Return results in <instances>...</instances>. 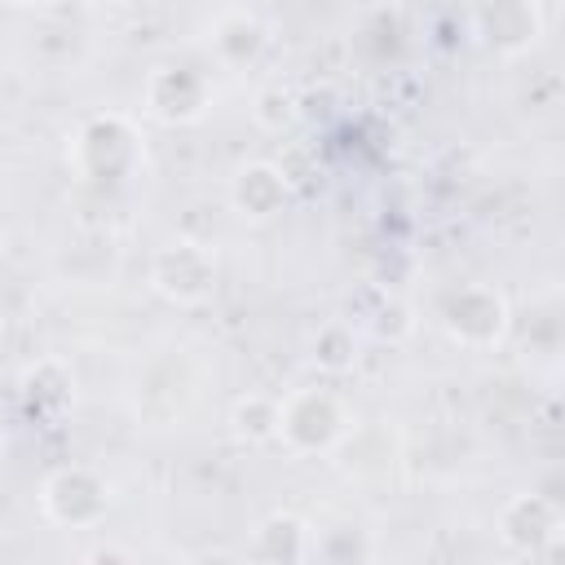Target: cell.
Returning a JSON list of instances; mask_svg holds the SVG:
<instances>
[{"instance_id":"cell-1","label":"cell","mask_w":565,"mask_h":565,"mask_svg":"<svg viewBox=\"0 0 565 565\" xmlns=\"http://www.w3.org/2000/svg\"><path fill=\"white\" fill-rule=\"evenodd\" d=\"M349 433L353 419L331 388H291L278 397V441L291 455H327Z\"/></svg>"},{"instance_id":"cell-2","label":"cell","mask_w":565,"mask_h":565,"mask_svg":"<svg viewBox=\"0 0 565 565\" xmlns=\"http://www.w3.org/2000/svg\"><path fill=\"white\" fill-rule=\"evenodd\" d=\"M141 163V137L124 115H93L75 132V168L84 181H124Z\"/></svg>"},{"instance_id":"cell-3","label":"cell","mask_w":565,"mask_h":565,"mask_svg":"<svg viewBox=\"0 0 565 565\" xmlns=\"http://www.w3.org/2000/svg\"><path fill=\"white\" fill-rule=\"evenodd\" d=\"M40 508L49 521H57L66 530H93L110 512V486L102 472H93L84 463H66L44 477Z\"/></svg>"},{"instance_id":"cell-4","label":"cell","mask_w":565,"mask_h":565,"mask_svg":"<svg viewBox=\"0 0 565 565\" xmlns=\"http://www.w3.org/2000/svg\"><path fill=\"white\" fill-rule=\"evenodd\" d=\"M150 287L172 305H203L216 287V256L194 238H172L150 256Z\"/></svg>"},{"instance_id":"cell-5","label":"cell","mask_w":565,"mask_h":565,"mask_svg":"<svg viewBox=\"0 0 565 565\" xmlns=\"http://www.w3.org/2000/svg\"><path fill=\"white\" fill-rule=\"evenodd\" d=\"M441 327L455 344L490 349L508 331V300L490 282H468L441 300Z\"/></svg>"},{"instance_id":"cell-6","label":"cell","mask_w":565,"mask_h":565,"mask_svg":"<svg viewBox=\"0 0 565 565\" xmlns=\"http://www.w3.org/2000/svg\"><path fill=\"white\" fill-rule=\"evenodd\" d=\"M207 79L203 71H190V66H154L150 79H146V115H154L159 124H194L203 110H207Z\"/></svg>"},{"instance_id":"cell-7","label":"cell","mask_w":565,"mask_h":565,"mask_svg":"<svg viewBox=\"0 0 565 565\" xmlns=\"http://www.w3.org/2000/svg\"><path fill=\"white\" fill-rule=\"evenodd\" d=\"M499 539L521 556L556 552L561 539V508L543 494H516L499 512Z\"/></svg>"},{"instance_id":"cell-8","label":"cell","mask_w":565,"mask_h":565,"mask_svg":"<svg viewBox=\"0 0 565 565\" xmlns=\"http://www.w3.org/2000/svg\"><path fill=\"white\" fill-rule=\"evenodd\" d=\"M291 194V181L278 163L269 159H256V163H243L234 177H230V203L243 221H269L282 212Z\"/></svg>"},{"instance_id":"cell-9","label":"cell","mask_w":565,"mask_h":565,"mask_svg":"<svg viewBox=\"0 0 565 565\" xmlns=\"http://www.w3.org/2000/svg\"><path fill=\"white\" fill-rule=\"evenodd\" d=\"M22 397L35 415H62L75 402V371L62 358H40L22 371Z\"/></svg>"},{"instance_id":"cell-10","label":"cell","mask_w":565,"mask_h":565,"mask_svg":"<svg viewBox=\"0 0 565 565\" xmlns=\"http://www.w3.org/2000/svg\"><path fill=\"white\" fill-rule=\"evenodd\" d=\"M247 552L256 561H305V556H313V534L296 512H274L256 525Z\"/></svg>"},{"instance_id":"cell-11","label":"cell","mask_w":565,"mask_h":565,"mask_svg":"<svg viewBox=\"0 0 565 565\" xmlns=\"http://www.w3.org/2000/svg\"><path fill=\"white\" fill-rule=\"evenodd\" d=\"M265 40H269V35H265L260 18L247 13V9H230V13H221L216 26H212V53H216L225 66L252 62V57L265 49Z\"/></svg>"},{"instance_id":"cell-12","label":"cell","mask_w":565,"mask_h":565,"mask_svg":"<svg viewBox=\"0 0 565 565\" xmlns=\"http://www.w3.org/2000/svg\"><path fill=\"white\" fill-rule=\"evenodd\" d=\"M477 18H490V26H481V35L494 49H525L539 35V13L530 0H494V4H481Z\"/></svg>"},{"instance_id":"cell-13","label":"cell","mask_w":565,"mask_h":565,"mask_svg":"<svg viewBox=\"0 0 565 565\" xmlns=\"http://www.w3.org/2000/svg\"><path fill=\"white\" fill-rule=\"evenodd\" d=\"M230 428L238 441L247 446H265V441H278V397L269 393H247L234 402L230 411Z\"/></svg>"},{"instance_id":"cell-14","label":"cell","mask_w":565,"mask_h":565,"mask_svg":"<svg viewBox=\"0 0 565 565\" xmlns=\"http://www.w3.org/2000/svg\"><path fill=\"white\" fill-rule=\"evenodd\" d=\"M309 349H313L309 358H313L318 371L344 375V371H353V362H358V331H353V322H327V327L313 335Z\"/></svg>"},{"instance_id":"cell-15","label":"cell","mask_w":565,"mask_h":565,"mask_svg":"<svg viewBox=\"0 0 565 565\" xmlns=\"http://www.w3.org/2000/svg\"><path fill=\"white\" fill-rule=\"evenodd\" d=\"M296 115H300V102H296V93H291V88L269 84V88H260V93H256L252 119H256L265 132H282V128H291V124H296Z\"/></svg>"},{"instance_id":"cell-16","label":"cell","mask_w":565,"mask_h":565,"mask_svg":"<svg viewBox=\"0 0 565 565\" xmlns=\"http://www.w3.org/2000/svg\"><path fill=\"white\" fill-rule=\"evenodd\" d=\"M13 9H49V4H57V0H9Z\"/></svg>"},{"instance_id":"cell-17","label":"cell","mask_w":565,"mask_h":565,"mask_svg":"<svg viewBox=\"0 0 565 565\" xmlns=\"http://www.w3.org/2000/svg\"><path fill=\"white\" fill-rule=\"evenodd\" d=\"M0 247H4V225H0Z\"/></svg>"}]
</instances>
